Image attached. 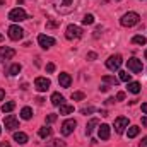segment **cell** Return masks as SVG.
I'll return each instance as SVG.
<instances>
[{
    "label": "cell",
    "instance_id": "1",
    "mask_svg": "<svg viewBox=\"0 0 147 147\" xmlns=\"http://www.w3.org/2000/svg\"><path fill=\"white\" fill-rule=\"evenodd\" d=\"M139 21H140V16H139L137 12H127V14L120 19L121 26H125V28H132V26L139 24Z\"/></svg>",
    "mask_w": 147,
    "mask_h": 147
},
{
    "label": "cell",
    "instance_id": "2",
    "mask_svg": "<svg viewBox=\"0 0 147 147\" xmlns=\"http://www.w3.org/2000/svg\"><path fill=\"white\" fill-rule=\"evenodd\" d=\"M9 19L10 21H14V22H21V21H26L28 19V14L24 12V9H12L10 12H9Z\"/></svg>",
    "mask_w": 147,
    "mask_h": 147
},
{
    "label": "cell",
    "instance_id": "3",
    "mask_svg": "<svg viewBox=\"0 0 147 147\" xmlns=\"http://www.w3.org/2000/svg\"><path fill=\"white\" fill-rule=\"evenodd\" d=\"M80 36H82V29L79 26H75V24H70L67 28V31H65V38L67 39H79Z\"/></svg>",
    "mask_w": 147,
    "mask_h": 147
},
{
    "label": "cell",
    "instance_id": "4",
    "mask_svg": "<svg viewBox=\"0 0 147 147\" xmlns=\"http://www.w3.org/2000/svg\"><path fill=\"white\" fill-rule=\"evenodd\" d=\"M50 86H51V82H50V79H46V77H38L36 80H34V87H36V91H39V92L48 91Z\"/></svg>",
    "mask_w": 147,
    "mask_h": 147
},
{
    "label": "cell",
    "instance_id": "5",
    "mask_svg": "<svg viewBox=\"0 0 147 147\" xmlns=\"http://www.w3.org/2000/svg\"><path fill=\"white\" fill-rule=\"evenodd\" d=\"M121 57L120 55H111L110 58L106 60V67L110 69V70H118L120 67H121Z\"/></svg>",
    "mask_w": 147,
    "mask_h": 147
},
{
    "label": "cell",
    "instance_id": "6",
    "mask_svg": "<svg viewBox=\"0 0 147 147\" xmlns=\"http://www.w3.org/2000/svg\"><path fill=\"white\" fill-rule=\"evenodd\" d=\"M22 36H24V29H22L21 26L14 24V26H10V28H9V38H10V39L17 41V39H21Z\"/></svg>",
    "mask_w": 147,
    "mask_h": 147
},
{
    "label": "cell",
    "instance_id": "7",
    "mask_svg": "<svg viewBox=\"0 0 147 147\" xmlns=\"http://www.w3.org/2000/svg\"><path fill=\"white\" fill-rule=\"evenodd\" d=\"M3 125H5V128L7 130H16V128H19V120L14 116V115H9V116H5V120H3Z\"/></svg>",
    "mask_w": 147,
    "mask_h": 147
},
{
    "label": "cell",
    "instance_id": "8",
    "mask_svg": "<svg viewBox=\"0 0 147 147\" xmlns=\"http://www.w3.org/2000/svg\"><path fill=\"white\" fill-rule=\"evenodd\" d=\"M127 127H128V118L127 116H118L115 120V130H116V134H123V130Z\"/></svg>",
    "mask_w": 147,
    "mask_h": 147
},
{
    "label": "cell",
    "instance_id": "9",
    "mask_svg": "<svg viewBox=\"0 0 147 147\" xmlns=\"http://www.w3.org/2000/svg\"><path fill=\"white\" fill-rule=\"evenodd\" d=\"M38 43H39V46L43 48V50H48V48H51L53 45H55V39L50 36H46V34H39L38 36Z\"/></svg>",
    "mask_w": 147,
    "mask_h": 147
},
{
    "label": "cell",
    "instance_id": "10",
    "mask_svg": "<svg viewBox=\"0 0 147 147\" xmlns=\"http://www.w3.org/2000/svg\"><path fill=\"white\" fill-rule=\"evenodd\" d=\"M75 127H77V121L75 120H65L63 123H62V134L67 137V135H70L74 130H75Z\"/></svg>",
    "mask_w": 147,
    "mask_h": 147
},
{
    "label": "cell",
    "instance_id": "11",
    "mask_svg": "<svg viewBox=\"0 0 147 147\" xmlns=\"http://www.w3.org/2000/svg\"><path fill=\"white\" fill-rule=\"evenodd\" d=\"M127 65H128V69L134 74L142 72V60H139V58H128L127 60Z\"/></svg>",
    "mask_w": 147,
    "mask_h": 147
},
{
    "label": "cell",
    "instance_id": "12",
    "mask_svg": "<svg viewBox=\"0 0 147 147\" xmlns=\"http://www.w3.org/2000/svg\"><path fill=\"white\" fill-rule=\"evenodd\" d=\"M0 57H2V60H10V58L16 57V50H12L9 46H2L0 48Z\"/></svg>",
    "mask_w": 147,
    "mask_h": 147
},
{
    "label": "cell",
    "instance_id": "13",
    "mask_svg": "<svg viewBox=\"0 0 147 147\" xmlns=\"http://www.w3.org/2000/svg\"><path fill=\"white\" fill-rule=\"evenodd\" d=\"M98 135H99L101 140H108V139H110V125L103 123V125L98 128Z\"/></svg>",
    "mask_w": 147,
    "mask_h": 147
},
{
    "label": "cell",
    "instance_id": "14",
    "mask_svg": "<svg viewBox=\"0 0 147 147\" xmlns=\"http://www.w3.org/2000/svg\"><path fill=\"white\" fill-rule=\"evenodd\" d=\"M58 84H60L62 87H70V84H72V77H70L67 72L60 74V77H58Z\"/></svg>",
    "mask_w": 147,
    "mask_h": 147
},
{
    "label": "cell",
    "instance_id": "15",
    "mask_svg": "<svg viewBox=\"0 0 147 147\" xmlns=\"http://www.w3.org/2000/svg\"><path fill=\"white\" fill-rule=\"evenodd\" d=\"M50 101H51V105H53V106H60V105H63V101H65V99H63V96H62L60 92H53Z\"/></svg>",
    "mask_w": 147,
    "mask_h": 147
},
{
    "label": "cell",
    "instance_id": "16",
    "mask_svg": "<svg viewBox=\"0 0 147 147\" xmlns=\"http://www.w3.org/2000/svg\"><path fill=\"white\" fill-rule=\"evenodd\" d=\"M14 140H16L17 144H26V142H28V135H26L24 132H16V134H14Z\"/></svg>",
    "mask_w": 147,
    "mask_h": 147
},
{
    "label": "cell",
    "instance_id": "17",
    "mask_svg": "<svg viewBox=\"0 0 147 147\" xmlns=\"http://www.w3.org/2000/svg\"><path fill=\"white\" fill-rule=\"evenodd\" d=\"M21 118H22V120H31V118H33V110H31L29 106L22 108V110H21Z\"/></svg>",
    "mask_w": 147,
    "mask_h": 147
},
{
    "label": "cell",
    "instance_id": "18",
    "mask_svg": "<svg viewBox=\"0 0 147 147\" xmlns=\"http://www.w3.org/2000/svg\"><path fill=\"white\" fill-rule=\"evenodd\" d=\"M132 94H139L140 92V84L139 82H128V87H127Z\"/></svg>",
    "mask_w": 147,
    "mask_h": 147
},
{
    "label": "cell",
    "instance_id": "19",
    "mask_svg": "<svg viewBox=\"0 0 147 147\" xmlns=\"http://www.w3.org/2000/svg\"><path fill=\"white\" fill-rule=\"evenodd\" d=\"M38 135H39L41 139H46V137L51 135V128H50V127H41V128L38 130Z\"/></svg>",
    "mask_w": 147,
    "mask_h": 147
},
{
    "label": "cell",
    "instance_id": "20",
    "mask_svg": "<svg viewBox=\"0 0 147 147\" xmlns=\"http://www.w3.org/2000/svg\"><path fill=\"white\" fill-rule=\"evenodd\" d=\"M139 132H140V128H139L137 125H134V127H130V128L127 130V137H128V139H134V137L139 135Z\"/></svg>",
    "mask_w": 147,
    "mask_h": 147
},
{
    "label": "cell",
    "instance_id": "21",
    "mask_svg": "<svg viewBox=\"0 0 147 147\" xmlns=\"http://www.w3.org/2000/svg\"><path fill=\"white\" fill-rule=\"evenodd\" d=\"M70 113H74V106L72 105H60V115H70Z\"/></svg>",
    "mask_w": 147,
    "mask_h": 147
},
{
    "label": "cell",
    "instance_id": "22",
    "mask_svg": "<svg viewBox=\"0 0 147 147\" xmlns=\"http://www.w3.org/2000/svg\"><path fill=\"white\" fill-rule=\"evenodd\" d=\"M96 125H98V118H92V120H91V121L87 123V127H86V134H87V135H91Z\"/></svg>",
    "mask_w": 147,
    "mask_h": 147
},
{
    "label": "cell",
    "instance_id": "23",
    "mask_svg": "<svg viewBox=\"0 0 147 147\" xmlns=\"http://www.w3.org/2000/svg\"><path fill=\"white\" fill-rule=\"evenodd\" d=\"M132 43H135V45H146L147 43V38L146 36H142V34H137V36H134L132 38Z\"/></svg>",
    "mask_w": 147,
    "mask_h": 147
},
{
    "label": "cell",
    "instance_id": "24",
    "mask_svg": "<svg viewBox=\"0 0 147 147\" xmlns=\"http://www.w3.org/2000/svg\"><path fill=\"white\" fill-rule=\"evenodd\" d=\"M21 69H22V67H21L19 63H14V65H12V67L9 69V75H12V77H14V75H19Z\"/></svg>",
    "mask_w": 147,
    "mask_h": 147
},
{
    "label": "cell",
    "instance_id": "25",
    "mask_svg": "<svg viewBox=\"0 0 147 147\" xmlns=\"http://www.w3.org/2000/svg\"><path fill=\"white\" fill-rule=\"evenodd\" d=\"M14 108H16V103H14V101H9V103H3L2 111H3V113H10Z\"/></svg>",
    "mask_w": 147,
    "mask_h": 147
},
{
    "label": "cell",
    "instance_id": "26",
    "mask_svg": "<svg viewBox=\"0 0 147 147\" xmlns=\"http://www.w3.org/2000/svg\"><path fill=\"white\" fill-rule=\"evenodd\" d=\"M103 82L116 86V84H118V79H116V77H113V75H103Z\"/></svg>",
    "mask_w": 147,
    "mask_h": 147
},
{
    "label": "cell",
    "instance_id": "27",
    "mask_svg": "<svg viewBox=\"0 0 147 147\" xmlns=\"http://www.w3.org/2000/svg\"><path fill=\"white\" fill-rule=\"evenodd\" d=\"M82 24H86V26L94 24V16H92V14H86V16H84V19H82Z\"/></svg>",
    "mask_w": 147,
    "mask_h": 147
},
{
    "label": "cell",
    "instance_id": "28",
    "mask_svg": "<svg viewBox=\"0 0 147 147\" xmlns=\"http://www.w3.org/2000/svg\"><path fill=\"white\" fill-rule=\"evenodd\" d=\"M70 98H72L74 101H80V99H84V98H86V94H84V92H80V91H77V92H72V96H70Z\"/></svg>",
    "mask_w": 147,
    "mask_h": 147
},
{
    "label": "cell",
    "instance_id": "29",
    "mask_svg": "<svg viewBox=\"0 0 147 147\" xmlns=\"http://www.w3.org/2000/svg\"><path fill=\"white\" fill-rule=\"evenodd\" d=\"M120 80H123V82H130V74L128 72H120Z\"/></svg>",
    "mask_w": 147,
    "mask_h": 147
},
{
    "label": "cell",
    "instance_id": "30",
    "mask_svg": "<svg viewBox=\"0 0 147 147\" xmlns=\"http://www.w3.org/2000/svg\"><path fill=\"white\" fill-rule=\"evenodd\" d=\"M94 111H96V110H94L92 106H87V108H82V110H80V113L87 116V115H91V113H94Z\"/></svg>",
    "mask_w": 147,
    "mask_h": 147
},
{
    "label": "cell",
    "instance_id": "31",
    "mask_svg": "<svg viewBox=\"0 0 147 147\" xmlns=\"http://www.w3.org/2000/svg\"><path fill=\"white\" fill-rule=\"evenodd\" d=\"M72 3V0H55V5H70Z\"/></svg>",
    "mask_w": 147,
    "mask_h": 147
},
{
    "label": "cell",
    "instance_id": "32",
    "mask_svg": "<svg viewBox=\"0 0 147 147\" xmlns=\"http://www.w3.org/2000/svg\"><path fill=\"white\" fill-rule=\"evenodd\" d=\"M51 147H65V142L60 140V139H57V140H53V146Z\"/></svg>",
    "mask_w": 147,
    "mask_h": 147
},
{
    "label": "cell",
    "instance_id": "33",
    "mask_svg": "<svg viewBox=\"0 0 147 147\" xmlns=\"http://www.w3.org/2000/svg\"><path fill=\"white\" fill-rule=\"evenodd\" d=\"M58 26V21H53V19H50L48 22H46V28H57Z\"/></svg>",
    "mask_w": 147,
    "mask_h": 147
},
{
    "label": "cell",
    "instance_id": "34",
    "mask_svg": "<svg viewBox=\"0 0 147 147\" xmlns=\"http://www.w3.org/2000/svg\"><path fill=\"white\" fill-rule=\"evenodd\" d=\"M46 121H48V123H53V121H57V115H55V113L48 115V116H46Z\"/></svg>",
    "mask_w": 147,
    "mask_h": 147
},
{
    "label": "cell",
    "instance_id": "35",
    "mask_svg": "<svg viewBox=\"0 0 147 147\" xmlns=\"http://www.w3.org/2000/svg\"><path fill=\"white\" fill-rule=\"evenodd\" d=\"M46 72L48 74L55 72V63H48V65H46Z\"/></svg>",
    "mask_w": 147,
    "mask_h": 147
},
{
    "label": "cell",
    "instance_id": "36",
    "mask_svg": "<svg viewBox=\"0 0 147 147\" xmlns=\"http://www.w3.org/2000/svg\"><path fill=\"white\" fill-rule=\"evenodd\" d=\"M96 58H98V55H96L94 51H89V53H87V60H96Z\"/></svg>",
    "mask_w": 147,
    "mask_h": 147
},
{
    "label": "cell",
    "instance_id": "37",
    "mask_svg": "<svg viewBox=\"0 0 147 147\" xmlns=\"http://www.w3.org/2000/svg\"><path fill=\"white\" fill-rule=\"evenodd\" d=\"M116 99H118V101H123V99H125V92H118V94H116Z\"/></svg>",
    "mask_w": 147,
    "mask_h": 147
},
{
    "label": "cell",
    "instance_id": "38",
    "mask_svg": "<svg viewBox=\"0 0 147 147\" xmlns=\"http://www.w3.org/2000/svg\"><path fill=\"white\" fill-rule=\"evenodd\" d=\"M139 146H140V147H147V137H144V139L139 142Z\"/></svg>",
    "mask_w": 147,
    "mask_h": 147
},
{
    "label": "cell",
    "instance_id": "39",
    "mask_svg": "<svg viewBox=\"0 0 147 147\" xmlns=\"http://www.w3.org/2000/svg\"><path fill=\"white\" fill-rule=\"evenodd\" d=\"M108 89H110V87H108V86H101V87H99V91H101V92H106V91H108Z\"/></svg>",
    "mask_w": 147,
    "mask_h": 147
},
{
    "label": "cell",
    "instance_id": "40",
    "mask_svg": "<svg viewBox=\"0 0 147 147\" xmlns=\"http://www.w3.org/2000/svg\"><path fill=\"white\" fill-rule=\"evenodd\" d=\"M0 147H10L9 142H0Z\"/></svg>",
    "mask_w": 147,
    "mask_h": 147
},
{
    "label": "cell",
    "instance_id": "41",
    "mask_svg": "<svg viewBox=\"0 0 147 147\" xmlns=\"http://www.w3.org/2000/svg\"><path fill=\"white\" fill-rule=\"evenodd\" d=\"M3 96H5V91H3V89H0V101L3 99Z\"/></svg>",
    "mask_w": 147,
    "mask_h": 147
},
{
    "label": "cell",
    "instance_id": "42",
    "mask_svg": "<svg viewBox=\"0 0 147 147\" xmlns=\"http://www.w3.org/2000/svg\"><path fill=\"white\" fill-rule=\"evenodd\" d=\"M142 111L147 115V103H144V105H142Z\"/></svg>",
    "mask_w": 147,
    "mask_h": 147
},
{
    "label": "cell",
    "instance_id": "43",
    "mask_svg": "<svg viewBox=\"0 0 147 147\" xmlns=\"http://www.w3.org/2000/svg\"><path fill=\"white\" fill-rule=\"evenodd\" d=\"M142 125H144V127H147V116H144V118H142Z\"/></svg>",
    "mask_w": 147,
    "mask_h": 147
},
{
    "label": "cell",
    "instance_id": "44",
    "mask_svg": "<svg viewBox=\"0 0 147 147\" xmlns=\"http://www.w3.org/2000/svg\"><path fill=\"white\" fill-rule=\"evenodd\" d=\"M144 55H146V60H147V50H146V53H144Z\"/></svg>",
    "mask_w": 147,
    "mask_h": 147
},
{
    "label": "cell",
    "instance_id": "45",
    "mask_svg": "<svg viewBox=\"0 0 147 147\" xmlns=\"http://www.w3.org/2000/svg\"><path fill=\"white\" fill-rule=\"evenodd\" d=\"M2 39H3V36H2V34H0V41H2Z\"/></svg>",
    "mask_w": 147,
    "mask_h": 147
},
{
    "label": "cell",
    "instance_id": "46",
    "mask_svg": "<svg viewBox=\"0 0 147 147\" xmlns=\"http://www.w3.org/2000/svg\"><path fill=\"white\" fill-rule=\"evenodd\" d=\"M0 134H2V127H0Z\"/></svg>",
    "mask_w": 147,
    "mask_h": 147
}]
</instances>
